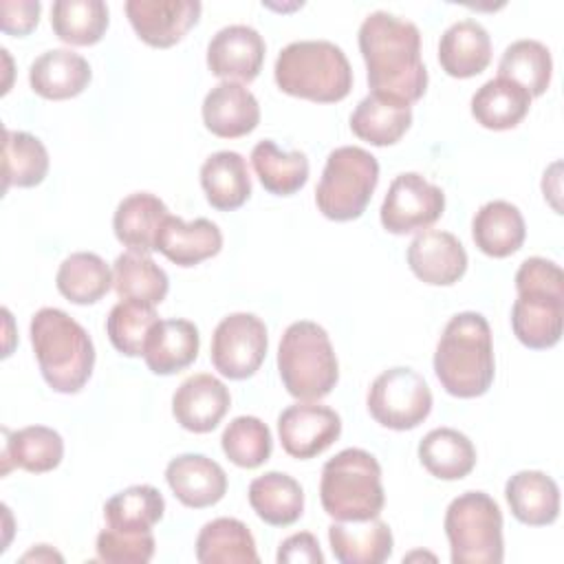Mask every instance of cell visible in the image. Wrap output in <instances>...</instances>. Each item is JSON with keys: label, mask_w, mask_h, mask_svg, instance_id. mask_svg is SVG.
Segmentation results:
<instances>
[{"label": "cell", "mask_w": 564, "mask_h": 564, "mask_svg": "<svg viewBox=\"0 0 564 564\" xmlns=\"http://www.w3.org/2000/svg\"><path fill=\"white\" fill-rule=\"evenodd\" d=\"M196 560L200 564H256L260 562L256 540L245 522L216 518L196 538Z\"/></svg>", "instance_id": "obj_32"}, {"label": "cell", "mask_w": 564, "mask_h": 564, "mask_svg": "<svg viewBox=\"0 0 564 564\" xmlns=\"http://www.w3.org/2000/svg\"><path fill=\"white\" fill-rule=\"evenodd\" d=\"M273 75L282 93L319 104L341 101L352 88L350 62L328 40L286 44L275 59Z\"/></svg>", "instance_id": "obj_4"}, {"label": "cell", "mask_w": 564, "mask_h": 564, "mask_svg": "<svg viewBox=\"0 0 564 564\" xmlns=\"http://www.w3.org/2000/svg\"><path fill=\"white\" fill-rule=\"evenodd\" d=\"M48 172L44 143L24 130H4L2 141V189L35 187Z\"/></svg>", "instance_id": "obj_37"}, {"label": "cell", "mask_w": 564, "mask_h": 564, "mask_svg": "<svg viewBox=\"0 0 564 564\" xmlns=\"http://www.w3.org/2000/svg\"><path fill=\"white\" fill-rule=\"evenodd\" d=\"M438 62L449 77L467 79L480 75L491 62V37L487 29L471 18L447 26L438 42Z\"/></svg>", "instance_id": "obj_22"}, {"label": "cell", "mask_w": 564, "mask_h": 564, "mask_svg": "<svg viewBox=\"0 0 564 564\" xmlns=\"http://www.w3.org/2000/svg\"><path fill=\"white\" fill-rule=\"evenodd\" d=\"M359 51L375 95L405 104L425 95L427 68L421 59V33L414 22L388 11L370 13L359 26Z\"/></svg>", "instance_id": "obj_1"}, {"label": "cell", "mask_w": 564, "mask_h": 564, "mask_svg": "<svg viewBox=\"0 0 564 564\" xmlns=\"http://www.w3.org/2000/svg\"><path fill=\"white\" fill-rule=\"evenodd\" d=\"M553 75L551 51L538 40H516L498 62V77L522 86L531 99L546 93Z\"/></svg>", "instance_id": "obj_39"}, {"label": "cell", "mask_w": 564, "mask_h": 564, "mask_svg": "<svg viewBox=\"0 0 564 564\" xmlns=\"http://www.w3.org/2000/svg\"><path fill=\"white\" fill-rule=\"evenodd\" d=\"M267 348L264 322L253 313H231L212 335V364L220 375L240 381L262 366Z\"/></svg>", "instance_id": "obj_10"}, {"label": "cell", "mask_w": 564, "mask_h": 564, "mask_svg": "<svg viewBox=\"0 0 564 564\" xmlns=\"http://www.w3.org/2000/svg\"><path fill=\"white\" fill-rule=\"evenodd\" d=\"M445 535L454 564H500L502 511L485 491H465L445 511Z\"/></svg>", "instance_id": "obj_7"}, {"label": "cell", "mask_w": 564, "mask_h": 564, "mask_svg": "<svg viewBox=\"0 0 564 564\" xmlns=\"http://www.w3.org/2000/svg\"><path fill=\"white\" fill-rule=\"evenodd\" d=\"M264 40L247 24L220 29L207 44V68L223 82H253L264 62Z\"/></svg>", "instance_id": "obj_15"}, {"label": "cell", "mask_w": 564, "mask_h": 564, "mask_svg": "<svg viewBox=\"0 0 564 564\" xmlns=\"http://www.w3.org/2000/svg\"><path fill=\"white\" fill-rule=\"evenodd\" d=\"M434 372L452 397L485 394L496 375L489 322L474 311L456 313L443 328L434 352Z\"/></svg>", "instance_id": "obj_2"}, {"label": "cell", "mask_w": 564, "mask_h": 564, "mask_svg": "<svg viewBox=\"0 0 564 564\" xmlns=\"http://www.w3.org/2000/svg\"><path fill=\"white\" fill-rule=\"evenodd\" d=\"M220 445L225 456L245 469H256L269 460L273 449V438L258 416H236L223 430Z\"/></svg>", "instance_id": "obj_43"}, {"label": "cell", "mask_w": 564, "mask_h": 564, "mask_svg": "<svg viewBox=\"0 0 564 564\" xmlns=\"http://www.w3.org/2000/svg\"><path fill=\"white\" fill-rule=\"evenodd\" d=\"M505 498L516 520L529 527H546L560 516L557 482L538 469H522L505 485Z\"/></svg>", "instance_id": "obj_25"}, {"label": "cell", "mask_w": 564, "mask_h": 564, "mask_svg": "<svg viewBox=\"0 0 564 564\" xmlns=\"http://www.w3.org/2000/svg\"><path fill=\"white\" fill-rule=\"evenodd\" d=\"M366 403L379 425L403 432L414 430L430 416L432 392L416 370L397 366L372 381Z\"/></svg>", "instance_id": "obj_9"}, {"label": "cell", "mask_w": 564, "mask_h": 564, "mask_svg": "<svg viewBox=\"0 0 564 564\" xmlns=\"http://www.w3.org/2000/svg\"><path fill=\"white\" fill-rule=\"evenodd\" d=\"M2 432V474H7L11 467H20L31 474H44L62 463L64 441L53 427L29 425L18 432Z\"/></svg>", "instance_id": "obj_30"}, {"label": "cell", "mask_w": 564, "mask_h": 564, "mask_svg": "<svg viewBox=\"0 0 564 564\" xmlns=\"http://www.w3.org/2000/svg\"><path fill=\"white\" fill-rule=\"evenodd\" d=\"M231 405L227 386L209 372L187 377L172 397V414L181 427L194 434L212 432Z\"/></svg>", "instance_id": "obj_16"}, {"label": "cell", "mask_w": 564, "mask_h": 564, "mask_svg": "<svg viewBox=\"0 0 564 564\" xmlns=\"http://www.w3.org/2000/svg\"><path fill=\"white\" fill-rule=\"evenodd\" d=\"M203 4L196 0H128L126 15L134 33L154 48L181 42L198 22Z\"/></svg>", "instance_id": "obj_13"}, {"label": "cell", "mask_w": 564, "mask_h": 564, "mask_svg": "<svg viewBox=\"0 0 564 564\" xmlns=\"http://www.w3.org/2000/svg\"><path fill=\"white\" fill-rule=\"evenodd\" d=\"M251 165L262 187L275 196H291L308 181V159L304 152H282L271 139L251 150Z\"/></svg>", "instance_id": "obj_36"}, {"label": "cell", "mask_w": 564, "mask_h": 564, "mask_svg": "<svg viewBox=\"0 0 564 564\" xmlns=\"http://www.w3.org/2000/svg\"><path fill=\"white\" fill-rule=\"evenodd\" d=\"M172 494L189 509H205L223 500L227 491L225 469L203 454H181L165 467Z\"/></svg>", "instance_id": "obj_19"}, {"label": "cell", "mask_w": 564, "mask_h": 564, "mask_svg": "<svg viewBox=\"0 0 564 564\" xmlns=\"http://www.w3.org/2000/svg\"><path fill=\"white\" fill-rule=\"evenodd\" d=\"M167 216L170 212L159 196L150 192H137L117 205L112 229L117 240L128 247V251L150 253L154 251L156 234Z\"/></svg>", "instance_id": "obj_26"}, {"label": "cell", "mask_w": 564, "mask_h": 564, "mask_svg": "<svg viewBox=\"0 0 564 564\" xmlns=\"http://www.w3.org/2000/svg\"><path fill=\"white\" fill-rule=\"evenodd\" d=\"M379 183L377 159L359 145L335 148L315 189L317 209L337 223L359 218Z\"/></svg>", "instance_id": "obj_8"}, {"label": "cell", "mask_w": 564, "mask_h": 564, "mask_svg": "<svg viewBox=\"0 0 564 564\" xmlns=\"http://www.w3.org/2000/svg\"><path fill=\"white\" fill-rule=\"evenodd\" d=\"M29 333L44 381L62 394L79 392L95 366V346L86 328L62 308L46 306L31 317Z\"/></svg>", "instance_id": "obj_3"}, {"label": "cell", "mask_w": 564, "mask_h": 564, "mask_svg": "<svg viewBox=\"0 0 564 564\" xmlns=\"http://www.w3.org/2000/svg\"><path fill=\"white\" fill-rule=\"evenodd\" d=\"M527 236L520 209L507 200L485 203L471 220V238L476 247L491 258L516 253Z\"/></svg>", "instance_id": "obj_29"}, {"label": "cell", "mask_w": 564, "mask_h": 564, "mask_svg": "<svg viewBox=\"0 0 564 564\" xmlns=\"http://www.w3.org/2000/svg\"><path fill=\"white\" fill-rule=\"evenodd\" d=\"M278 370L286 392L300 401H319L335 388L339 364L328 333L308 319L293 322L278 348Z\"/></svg>", "instance_id": "obj_5"}, {"label": "cell", "mask_w": 564, "mask_h": 564, "mask_svg": "<svg viewBox=\"0 0 564 564\" xmlns=\"http://www.w3.org/2000/svg\"><path fill=\"white\" fill-rule=\"evenodd\" d=\"M511 328L527 348H553L564 328V291H518V300L511 308Z\"/></svg>", "instance_id": "obj_14"}, {"label": "cell", "mask_w": 564, "mask_h": 564, "mask_svg": "<svg viewBox=\"0 0 564 564\" xmlns=\"http://www.w3.org/2000/svg\"><path fill=\"white\" fill-rule=\"evenodd\" d=\"M408 264L425 284L449 286L467 271V251L449 231H421L408 247Z\"/></svg>", "instance_id": "obj_17"}, {"label": "cell", "mask_w": 564, "mask_h": 564, "mask_svg": "<svg viewBox=\"0 0 564 564\" xmlns=\"http://www.w3.org/2000/svg\"><path fill=\"white\" fill-rule=\"evenodd\" d=\"M163 511L165 500L152 485H132L104 505L106 524L119 531H152Z\"/></svg>", "instance_id": "obj_41"}, {"label": "cell", "mask_w": 564, "mask_h": 564, "mask_svg": "<svg viewBox=\"0 0 564 564\" xmlns=\"http://www.w3.org/2000/svg\"><path fill=\"white\" fill-rule=\"evenodd\" d=\"M330 551L341 564H381L392 555V531L377 518L335 520L328 527Z\"/></svg>", "instance_id": "obj_21"}, {"label": "cell", "mask_w": 564, "mask_h": 564, "mask_svg": "<svg viewBox=\"0 0 564 564\" xmlns=\"http://www.w3.org/2000/svg\"><path fill=\"white\" fill-rule=\"evenodd\" d=\"M412 123V106L386 95L370 93L350 115V130L370 145L397 143Z\"/></svg>", "instance_id": "obj_28"}, {"label": "cell", "mask_w": 564, "mask_h": 564, "mask_svg": "<svg viewBox=\"0 0 564 564\" xmlns=\"http://www.w3.org/2000/svg\"><path fill=\"white\" fill-rule=\"evenodd\" d=\"M249 505L260 520L271 527H289L304 511V491L300 482L284 471H267L251 480Z\"/></svg>", "instance_id": "obj_31"}, {"label": "cell", "mask_w": 564, "mask_h": 564, "mask_svg": "<svg viewBox=\"0 0 564 564\" xmlns=\"http://www.w3.org/2000/svg\"><path fill=\"white\" fill-rule=\"evenodd\" d=\"M278 434L289 456L306 460L322 454L339 438L341 419L328 405L304 401L282 410L278 416Z\"/></svg>", "instance_id": "obj_12"}, {"label": "cell", "mask_w": 564, "mask_h": 564, "mask_svg": "<svg viewBox=\"0 0 564 564\" xmlns=\"http://www.w3.org/2000/svg\"><path fill=\"white\" fill-rule=\"evenodd\" d=\"M319 500L335 520L377 518L386 505L377 458L359 447L335 454L322 469Z\"/></svg>", "instance_id": "obj_6"}, {"label": "cell", "mask_w": 564, "mask_h": 564, "mask_svg": "<svg viewBox=\"0 0 564 564\" xmlns=\"http://www.w3.org/2000/svg\"><path fill=\"white\" fill-rule=\"evenodd\" d=\"M200 335L189 319H159L145 341L143 359L154 375L185 370L198 357Z\"/></svg>", "instance_id": "obj_24"}, {"label": "cell", "mask_w": 564, "mask_h": 564, "mask_svg": "<svg viewBox=\"0 0 564 564\" xmlns=\"http://www.w3.org/2000/svg\"><path fill=\"white\" fill-rule=\"evenodd\" d=\"M57 291L73 304H95L112 286V271L90 251L70 253L57 269Z\"/></svg>", "instance_id": "obj_38"}, {"label": "cell", "mask_w": 564, "mask_h": 564, "mask_svg": "<svg viewBox=\"0 0 564 564\" xmlns=\"http://www.w3.org/2000/svg\"><path fill=\"white\" fill-rule=\"evenodd\" d=\"M200 185L207 203L218 212H231L251 196V178L247 161L234 150H220L200 165Z\"/></svg>", "instance_id": "obj_27"}, {"label": "cell", "mask_w": 564, "mask_h": 564, "mask_svg": "<svg viewBox=\"0 0 564 564\" xmlns=\"http://www.w3.org/2000/svg\"><path fill=\"white\" fill-rule=\"evenodd\" d=\"M445 209V194L416 172L399 174L381 203L379 218L386 231L403 236L427 229Z\"/></svg>", "instance_id": "obj_11"}, {"label": "cell", "mask_w": 564, "mask_h": 564, "mask_svg": "<svg viewBox=\"0 0 564 564\" xmlns=\"http://www.w3.org/2000/svg\"><path fill=\"white\" fill-rule=\"evenodd\" d=\"M223 249V234L216 223L196 218L185 223L178 216H167L156 234L154 251H161L170 262L178 267H194L207 258H214Z\"/></svg>", "instance_id": "obj_20"}, {"label": "cell", "mask_w": 564, "mask_h": 564, "mask_svg": "<svg viewBox=\"0 0 564 564\" xmlns=\"http://www.w3.org/2000/svg\"><path fill=\"white\" fill-rule=\"evenodd\" d=\"M156 549L152 531H119L106 527L97 535V557L110 564H145Z\"/></svg>", "instance_id": "obj_44"}, {"label": "cell", "mask_w": 564, "mask_h": 564, "mask_svg": "<svg viewBox=\"0 0 564 564\" xmlns=\"http://www.w3.org/2000/svg\"><path fill=\"white\" fill-rule=\"evenodd\" d=\"M112 289L119 300H139L156 306L165 300L170 280L150 253L126 251L112 264Z\"/></svg>", "instance_id": "obj_35"}, {"label": "cell", "mask_w": 564, "mask_h": 564, "mask_svg": "<svg viewBox=\"0 0 564 564\" xmlns=\"http://www.w3.org/2000/svg\"><path fill=\"white\" fill-rule=\"evenodd\" d=\"M159 315L152 304L139 300L117 302L106 319V333L110 344L126 357H141L152 326Z\"/></svg>", "instance_id": "obj_42"}, {"label": "cell", "mask_w": 564, "mask_h": 564, "mask_svg": "<svg viewBox=\"0 0 564 564\" xmlns=\"http://www.w3.org/2000/svg\"><path fill=\"white\" fill-rule=\"evenodd\" d=\"M203 123L220 139L245 137L260 123L258 99L238 82H220L203 99Z\"/></svg>", "instance_id": "obj_18"}, {"label": "cell", "mask_w": 564, "mask_h": 564, "mask_svg": "<svg viewBox=\"0 0 564 564\" xmlns=\"http://www.w3.org/2000/svg\"><path fill=\"white\" fill-rule=\"evenodd\" d=\"M531 95L511 79L485 82L471 97V115L487 130H511L529 112Z\"/></svg>", "instance_id": "obj_33"}, {"label": "cell", "mask_w": 564, "mask_h": 564, "mask_svg": "<svg viewBox=\"0 0 564 564\" xmlns=\"http://www.w3.org/2000/svg\"><path fill=\"white\" fill-rule=\"evenodd\" d=\"M90 64L70 48H53L33 59L29 84L44 99H70L90 84Z\"/></svg>", "instance_id": "obj_23"}, {"label": "cell", "mask_w": 564, "mask_h": 564, "mask_svg": "<svg viewBox=\"0 0 564 564\" xmlns=\"http://www.w3.org/2000/svg\"><path fill=\"white\" fill-rule=\"evenodd\" d=\"M421 465L441 480H460L476 465L474 443L454 427H436L419 443Z\"/></svg>", "instance_id": "obj_34"}, {"label": "cell", "mask_w": 564, "mask_h": 564, "mask_svg": "<svg viewBox=\"0 0 564 564\" xmlns=\"http://www.w3.org/2000/svg\"><path fill=\"white\" fill-rule=\"evenodd\" d=\"M275 560L280 564H324V555L319 549V542L313 533L302 531V533H293L289 535L280 549Z\"/></svg>", "instance_id": "obj_46"}, {"label": "cell", "mask_w": 564, "mask_h": 564, "mask_svg": "<svg viewBox=\"0 0 564 564\" xmlns=\"http://www.w3.org/2000/svg\"><path fill=\"white\" fill-rule=\"evenodd\" d=\"M51 26L66 44H97L108 29V7L101 0H57L51 9Z\"/></svg>", "instance_id": "obj_40"}, {"label": "cell", "mask_w": 564, "mask_h": 564, "mask_svg": "<svg viewBox=\"0 0 564 564\" xmlns=\"http://www.w3.org/2000/svg\"><path fill=\"white\" fill-rule=\"evenodd\" d=\"M42 4L37 0H4L0 2L2 13V31L7 35H26L40 22Z\"/></svg>", "instance_id": "obj_45"}]
</instances>
